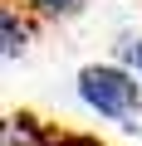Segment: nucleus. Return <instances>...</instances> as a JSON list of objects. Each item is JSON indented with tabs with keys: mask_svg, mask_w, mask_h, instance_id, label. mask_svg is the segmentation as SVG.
Here are the masks:
<instances>
[{
	"mask_svg": "<svg viewBox=\"0 0 142 146\" xmlns=\"http://www.w3.org/2000/svg\"><path fill=\"white\" fill-rule=\"evenodd\" d=\"M118 54H122V63H127V68H137V73H142V44H137V39H122V44H118Z\"/></svg>",
	"mask_w": 142,
	"mask_h": 146,
	"instance_id": "obj_5",
	"label": "nucleus"
},
{
	"mask_svg": "<svg viewBox=\"0 0 142 146\" xmlns=\"http://www.w3.org/2000/svg\"><path fill=\"white\" fill-rule=\"evenodd\" d=\"M30 5L44 15V20H74L83 10V0H30Z\"/></svg>",
	"mask_w": 142,
	"mask_h": 146,
	"instance_id": "obj_4",
	"label": "nucleus"
},
{
	"mask_svg": "<svg viewBox=\"0 0 142 146\" xmlns=\"http://www.w3.org/2000/svg\"><path fill=\"white\" fill-rule=\"evenodd\" d=\"M79 98H83L93 112L137 127L132 117H137L142 98H137V78H132L127 68H83V73H79Z\"/></svg>",
	"mask_w": 142,
	"mask_h": 146,
	"instance_id": "obj_1",
	"label": "nucleus"
},
{
	"mask_svg": "<svg viewBox=\"0 0 142 146\" xmlns=\"http://www.w3.org/2000/svg\"><path fill=\"white\" fill-rule=\"evenodd\" d=\"M0 39H5V44H0V49H5V58H20V54H25V25L15 20L10 5L0 10Z\"/></svg>",
	"mask_w": 142,
	"mask_h": 146,
	"instance_id": "obj_2",
	"label": "nucleus"
},
{
	"mask_svg": "<svg viewBox=\"0 0 142 146\" xmlns=\"http://www.w3.org/2000/svg\"><path fill=\"white\" fill-rule=\"evenodd\" d=\"M0 146H39L34 122H30V117H10V122H5V131H0Z\"/></svg>",
	"mask_w": 142,
	"mask_h": 146,
	"instance_id": "obj_3",
	"label": "nucleus"
}]
</instances>
